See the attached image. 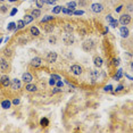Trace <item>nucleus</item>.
<instances>
[{"label": "nucleus", "instance_id": "4468645a", "mask_svg": "<svg viewBox=\"0 0 133 133\" xmlns=\"http://www.w3.org/2000/svg\"><path fill=\"white\" fill-rule=\"evenodd\" d=\"M93 63H95V65L97 66V67H101L103 64V59L100 58V57H95V59H93Z\"/></svg>", "mask_w": 133, "mask_h": 133}, {"label": "nucleus", "instance_id": "473e14b6", "mask_svg": "<svg viewBox=\"0 0 133 133\" xmlns=\"http://www.w3.org/2000/svg\"><path fill=\"white\" fill-rule=\"evenodd\" d=\"M112 90H113V86H112V85H107V86H105V91H106V92H110Z\"/></svg>", "mask_w": 133, "mask_h": 133}, {"label": "nucleus", "instance_id": "aec40b11", "mask_svg": "<svg viewBox=\"0 0 133 133\" xmlns=\"http://www.w3.org/2000/svg\"><path fill=\"white\" fill-rule=\"evenodd\" d=\"M23 21L25 22V24H29V23H31V22L33 21V16L32 15H25V17H24Z\"/></svg>", "mask_w": 133, "mask_h": 133}, {"label": "nucleus", "instance_id": "cd10ccee", "mask_svg": "<svg viewBox=\"0 0 133 133\" xmlns=\"http://www.w3.org/2000/svg\"><path fill=\"white\" fill-rule=\"evenodd\" d=\"M41 125H42V126H48V125H49L48 118H42V120H41Z\"/></svg>", "mask_w": 133, "mask_h": 133}, {"label": "nucleus", "instance_id": "79ce46f5", "mask_svg": "<svg viewBox=\"0 0 133 133\" xmlns=\"http://www.w3.org/2000/svg\"><path fill=\"white\" fill-rule=\"evenodd\" d=\"M7 10V7L6 6H1V12H6Z\"/></svg>", "mask_w": 133, "mask_h": 133}, {"label": "nucleus", "instance_id": "09e8293b", "mask_svg": "<svg viewBox=\"0 0 133 133\" xmlns=\"http://www.w3.org/2000/svg\"><path fill=\"white\" fill-rule=\"evenodd\" d=\"M0 42H1V40H0Z\"/></svg>", "mask_w": 133, "mask_h": 133}, {"label": "nucleus", "instance_id": "f3484780", "mask_svg": "<svg viewBox=\"0 0 133 133\" xmlns=\"http://www.w3.org/2000/svg\"><path fill=\"white\" fill-rule=\"evenodd\" d=\"M1 106H2V108H5V109H8V108H10V106H12V103H10L9 100H4V101L1 103Z\"/></svg>", "mask_w": 133, "mask_h": 133}, {"label": "nucleus", "instance_id": "dca6fc26", "mask_svg": "<svg viewBox=\"0 0 133 133\" xmlns=\"http://www.w3.org/2000/svg\"><path fill=\"white\" fill-rule=\"evenodd\" d=\"M43 30L46 31V32H52V30H54V25L52 24H46V25H43Z\"/></svg>", "mask_w": 133, "mask_h": 133}, {"label": "nucleus", "instance_id": "39448f33", "mask_svg": "<svg viewBox=\"0 0 133 133\" xmlns=\"http://www.w3.org/2000/svg\"><path fill=\"white\" fill-rule=\"evenodd\" d=\"M47 60L49 63H55L57 60V54L55 51H50L47 55Z\"/></svg>", "mask_w": 133, "mask_h": 133}, {"label": "nucleus", "instance_id": "6ab92c4d", "mask_svg": "<svg viewBox=\"0 0 133 133\" xmlns=\"http://www.w3.org/2000/svg\"><path fill=\"white\" fill-rule=\"evenodd\" d=\"M25 25H26L25 22L23 21V19H21V21H18L17 24H16V30H21V29H23Z\"/></svg>", "mask_w": 133, "mask_h": 133}, {"label": "nucleus", "instance_id": "9d476101", "mask_svg": "<svg viewBox=\"0 0 133 133\" xmlns=\"http://www.w3.org/2000/svg\"><path fill=\"white\" fill-rule=\"evenodd\" d=\"M120 32H121V36H122V38H127V36H129V34H130V31H129V29H127L126 26L121 27Z\"/></svg>", "mask_w": 133, "mask_h": 133}, {"label": "nucleus", "instance_id": "1a4fd4ad", "mask_svg": "<svg viewBox=\"0 0 133 133\" xmlns=\"http://www.w3.org/2000/svg\"><path fill=\"white\" fill-rule=\"evenodd\" d=\"M12 89H13V90H18V89H21V81H19L18 79H14L13 80Z\"/></svg>", "mask_w": 133, "mask_h": 133}, {"label": "nucleus", "instance_id": "b1692460", "mask_svg": "<svg viewBox=\"0 0 133 133\" xmlns=\"http://www.w3.org/2000/svg\"><path fill=\"white\" fill-rule=\"evenodd\" d=\"M75 6H76V4H75L74 1H72V2H68V4H67V8L74 10V9H75Z\"/></svg>", "mask_w": 133, "mask_h": 133}, {"label": "nucleus", "instance_id": "6e6552de", "mask_svg": "<svg viewBox=\"0 0 133 133\" xmlns=\"http://www.w3.org/2000/svg\"><path fill=\"white\" fill-rule=\"evenodd\" d=\"M31 64H32V66H34V67H39V66H41V64H42V59L40 57H35V58L32 59Z\"/></svg>", "mask_w": 133, "mask_h": 133}, {"label": "nucleus", "instance_id": "72a5a7b5", "mask_svg": "<svg viewBox=\"0 0 133 133\" xmlns=\"http://www.w3.org/2000/svg\"><path fill=\"white\" fill-rule=\"evenodd\" d=\"M49 84H50V85H55V84H56V80H55V79H50V81H49Z\"/></svg>", "mask_w": 133, "mask_h": 133}, {"label": "nucleus", "instance_id": "7ed1b4c3", "mask_svg": "<svg viewBox=\"0 0 133 133\" xmlns=\"http://www.w3.org/2000/svg\"><path fill=\"white\" fill-rule=\"evenodd\" d=\"M130 22H131V16L130 15H123L120 18V23L122 25H127Z\"/></svg>", "mask_w": 133, "mask_h": 133}, {"label": "nucleus", "instance_id": "bb28decb", "mask_svg": "<svg viewBox=\"0 0 133 133\" xmlns=\"http://www.w3.org/2000/svg\"><path fill=\"white\" fill-rule=\"evenodd\" d=\"M9 31H13V30H16V24L15 23H9L8 27H7Z\"/></svg>", "mask_w": 133, "mask_h": 133}, {"label": "nucleus", "instance_id": "c756f323", "mask_svg": "<svg viewBox=\"0 0 133 133\" xmlns=\"http://www.w3.org/2000/svg\"><path fill=\"white\" fill-rule=\"evenodd\" d=\"M56 41H57L56 36H50V38H49V42L52 43V44H55V43H56Z\"/></svg>", "mask_w": 133, "mask_h": 133}, {"label": "nucleus", "instance_id": "ddd939ff", "mask_svg": "<svg viewBox=\"0 0 133 133\" xmlns=\"http://www.w3.org/2000/svg\"><path fill=\"white\" fill-rule=\"evenodd\" d=\"M33 80V77L30 73H24L23 74V81L26 82V83H31V81Z\"/></svg>", "mask_w": 133, "mask_h": 133}, {"label": "nucleus", "instance_id": "58836bf2", "mask_svg": "<svg viewBox=\"0 0 133 133\" xmlns=\"http://www.w3.org/2000/svg\"><path fill=\"white\" fill-rule=\"evenodd\" d=\"M51 77H52V79H55V80H57V81H58V80H61V79H60L58 75H52Z\"/></svg>", "mask_w": 133, "mask_h": 133}, {"label": "nucleus", "instance_id": "c9c22d12", "mask_svg": "<svg viewBox=\"0 0 133 133\" xmlns=\"http://www.w3.org/2000/svg\"><path fill=\"white\" fill-rule=\"evenodd\" d=\"M16 13H17V9H16V8H14L13 10H12V13H10V15H12V16H14V15H15Z\"/></svg>", "mask_w": 133, "mask_h": 133}, {"label": "nucleus", "instance_id": "de8ad7c7", "mask_svg": "<svg viewBox=\"0 0 133 133\" xmlns=\"http://www.w3.org/2000/svg\"><path fill=\"white\" fill-rule=\"evenodd\" d=\"M9 1H10V2H14V1H16V0H9Z\"/></svg>", "mask_w": 133, "mask_h": 133}, {"label": "nucleus", "instance_id": "4c0bfd02", "mask_svg": "<svg viewBox=\"0 0 133 133\" xmlns=\"http://www.w3.org/2000/svg\"><path fill=\"white\" fill-rule=\"evenodd\" d=\"M12 50H10V49H8V50H6V52H5V55H6V56H10V54H12Z\"/></svg>", "mask_w": 133, "mask_h": 133}, {"label": "nucleus", "instance_id": "f03ea898", "mask_svg": "<svg viewBox=\"0 0 133 133\" xmlns=\"http://www.w3.org/2000/svg\"><path fill=\"white\" fill-rule=\"evenodd\" d=\"M64 43L65 44H67V46H69V44H73L74 43V40H75V38H74V35L72 34V33H67V34L64 36Z\"/></svg>", "mask_w": 133, "mask_h": 133}, {"label": "nucleus", "instance_id": "f8f14e48", "mask_svg": "<svg viewBox=\"0 0 133 133\" xmlns=\"http://www.w3.org/2000/svg\"><path fill=\"white\" fill-rule=\"evenodd\" d=\"M89 75H90V79L93 82L97 81V80H98V77H99V71H91Z\"/></svg>", "mask_w": 133, "mask_h": 133}, {"label": "nucleus", "instance_id": "423d86ee", "mask_svg": "<svg viewBox=\"0 0 133 133\" xmlns=\"http://www.w3.org/2000/svg\"><path fill=\"white\" fill-rule=\"evenodd\" d=\"M71 72L75 75H80V74H82V67L79 66V65H73L71 67Z\"/></svg>", "mask_w": 133, "mask_h": 133}, {"label": "nucleus", "instance_id": "49530a36", "mask_svg": "<svg viewBox=\"0 0 133 133\" xmlns=\"http://www.w3.org/2000/svg\"><path fill=\"white\" fill-rule=\"evenodd\" d=\"M127 8H129V10H130V12H132V5H130V6L127 7Z\"/></svg>", "mask_w": 133, "mask_h": 133}, {"label": "nucleus", "instance_id": "c03bdc74", "mask_svg": "<svg viewBox=\"0 0 133 133\" xmlns=\"http://www.w3.org/2000/svg\"><path fill=\"white\" fill-rule=\"evenodd\" d=\"M122 89H123V85H120L118 88H117V89H116V91H121Z\"/></svg>", "mask_w": 133, "mask_h": 133}, {"label": "nucleus", "instance_id": "393cba45", "mask_svg": "<svg viewBox=\"0 0 133 133\" xmlns=\"http://www.w3.org/2000/svg\"><path fill=\"white\" fill-rule=\"evenodd\" d=\"M61 12V6H56L55 8L52 9V13L54 14H58V13H60Z\"/></svg>", "mask_w": 133, "mask_h": 133}, {"label": "nucleus", "instance_id": "c85d7f7f", "mask_svg": "<svg viewBox=\"0 0 133 133\" xmlns=\"http://www.w3.org/2000/svg\"><path fill=\"white\" fill-rule=\"evenodd\" d=\"M51 19H54V16H46V17H43V19L41 21V23H46V22L51 21Z\"/></svg>", "mask_w": 133, "mask_h": 133}, {"label": "nucleus", "instance_id": "2eb2a0df", "mask_svg": "<svg viewBox=\"0 0 133 133\" xmlns=\"http://www.w3.org/2000/svg\"><path fill=\"white\" fill-rule=\"evenodd\" d=\"M64 30H65L66 33H72L74 29H73V26L71 25V24H65V25H64Z\"/></svg>", "mask_w": 133, "mask_h": 133}, {"label": "nucleus", "instance_id": "20e7f679", "mask_svg": "<svg viewBox=\"0 0 133 133\" xmlns=\"http://www.w3.org/2000/svg\"><path fill=\"white\" fill-rule=\"evenodd\" d=\"M9 68V64H8V61L6 59H0V69L2 71V72H6V71H8Z\"/></svg>", "mask_w": 133, "mask_h": 133}, {"label": "nucleus", "instance_id": "4be33fe9", "mask_svg": "<svg viewBox=\"0 0 133 133\" xmlns=\"http://www.w3.org/2000/svg\"><path fill=\"white\" fill-rule=\"evenodd\" d=\"M40 15H41V13H40L39 9H33V12H32V16H33V18L39 17Z\"/></svg>", "mask_w": 133, "mask_h": 133}, {"label": "nucleus", "instance_id": "3c124183", "mask_svg": "<svg viewBox=\"0 0 133 133\" xmlns=\"http://www.w3.org/2000/svg\"><path fill=\"white\" fill-rule=\"evenodd\" d=\"M54 1H56V0H54Z\"/></svg>", "mask_w": 133, "mask_h": 133}, {"label": "nucleus", "instance_id": "7c9ffc66", "mask_svg": "<svg viewBox=\"0 0 133 133\" xmlns=\"http://www.w3.org/2000/svg\"><path fill=\"white\" fill-rule=\"evenodd\" d=\"M73 14H74V15H83L84 12H83V10H74Z\"/></svg>", "mask_w": 133, "mask_h": 133}, {"label": "nucleus", "instance_id": "9b49d317", "mask_svg": "<svg viewBox=\"0 0 133 133\" xmlns=\"http://www.w3.org/2000/svg\"><path fill=\"white\" fill-rule=\"evenodd\" d=\"M0 83L4 86H8L10 84V81H9V77L7 75H4V76L0 77Z\"/></svg>", "mask_w": 133, "mask_h": 133}, {"label": "nucleus", "instance_id": "2f4dec72", "mask_svg": "<svg viewBox=\"0 0 133 133\" xmlns=\"http://www.w3.org/2000/svg\"><path fill=\"white\" fill-rule=\"evenodd\" d=\"M79 33L81 35H85L86 34V31L84 30V29H79Z\"/></svg>", "mask_w": 133, "mask_h": 133}, {"label": "nucleus", "instance_id": "a211bd4d", "mask_svg": "<svg viewBox=\"0 0 133 133\" xmlns=\"http://www.w3.org/2000/svg\"><path fill=\"white\" fill-rule=\"evenodd\" d=\"M26 90L30 91V92H35V91H36V86H35L34 84H30V83H29V84L26 85Z\"/></svg>", "mask_w": 133, "mask_h": 133}, {"label": "nucleus", "instance_id": "37998d69", "mask_svg": "<svg viewBox=\"0 0 133 133\" xmlns=\"http://www.w3.org/2000/svg\"><path fill=\"white\" fill-rule=\"evenodd\" d=\"M112 19H113V17L110 16V15H108V16H107V21H108V22H110Z\"/></svg>", "mask_w": 133, "mask_h": 133}, {"label": "nucleus", "instance_id": "ea45409f", "mask_svg": "<svg viewBox=\"0 0 133 133\" xmlns=\"http://www.w3.org/2000/svg\"><path fill=\"white\" fill-rule=\"evenodd\" d=\"M59 91H60V89L57 86V88H55V90L52 91V93H56V92H59Z\"/></svg>", "mask_w": 133, "mask_h": 133}, {"label": "nucleus", "instance_id": "a878e982", "mask_svg": "<svg viewBox=\"0 0 133 133\" xmlns=\"http://www.w3.org/2000/svg\"><path fill=\"white\" fill-rule=\"evenodd\" d=\"M109 25H112L113 27H117V25H118V21H116V19H112V21L109 22Z\"/></svg>", "mask_w": 133, "mask_h": 133}, {"label": "nucleus", "instance_id": "a19ab883", "mask_svg": "<svg viewBox=\"0 0 133 133\" xmlns=\"http://www.w3.org/2000/svg\"><path fill=\"white\" fill-rule=\"evenodd\" d=\"M118 64H120V60H118V59H114V65H115V66H117Z\"/></svg>", "mask_w": 133, "mask_h": 133}, {"label": "nucleus", "instance_id": "f257e3e1", "mask_svg": "<svg viewBox=\"0 0 133 133\" xmlns=\"http://www.w3.org/2000/svg\"><path fill=\"white\" fill-rule=\"evenodd\" d=\"M82 48H83L84 51H88V52L91 51V50H93V49H95V41L91 40V39L85 40L84 42L82 43Z\"/></svg>", "mask_w": 133, "mask_h": 133}, {"label": "nucleus", "instance_id": "0eeeda50", "mask_svg": "<svg viewBox=\"0 0 133 133\" xmlns=\"http://www.w3.org/2000/svg\"><path fill=\"white\" fill-rule=\"evenodd\" d=\"M91 9H92V12H95V13H101L103 9V6L101 4H93L91 6Z\"/></svg>", "mask_w": 133, "mask_h": 133}, {"label": "nucleus", "instance_id": "a18cd8bd", "mask_svg": "<svg viewBox=\"0 0 133 133\" xmlns=\"http://www.w3.org/2000/svg\"><path fill=\"white\" fill-rule=\"evenodd\" d=\"M122 7H123V6H120L118 8L116 9V12H117V13H118V12H121V9H122Z\"/></svg>", "mask_w": 133, "mask_h": 133}, {"label": "nucleus", "instance_id": "f704fd0d", "mask_svg": "<svg viewBox=\"0 0 133 133\" xmlns=\"http://www.w3.org/2000/svg\"><path fill=\"white\" fill-rule=\"evenodd\" d=\"M56 84H57V86H58V88H61V86H63V82L60 81V80H58Z\"/></svg>", "mask_w": 133, "mask_h": 133}, {"label": "nucleus", "instance_id": "e433bc0d", "mask_svg": "<svg viewBox=\"0 0 133 133\" xmlns=\"http://www.w3.org/2000/svg\"><path fill=\"white\" fill-rule=\"evenodd\" d=\"M13 103H14V105H18V103H19V99H14Z\"/></svg>", "mask_w": 133, "mask_h": 133}, {"label": "nucleus", "instance_id": "8fccbe9b", "mask_svg": "<svg viewBox=\"0 0 133 133\" xmlns=\"http://www.w3.org/2000/svg\"><path fill=\"white\" fill-rule=\"evenodd\" d=\"M1 1H4V0H1Z\"/></svg>", "mask_w": 133, "mask_h": 133}, {"label": "nucleus", "instance_id": "412c9836", "mask_svg": "<svg viewBox=\"0 0 133 133\" xmlns=\"http://www.w3.org/2000/svg\"><path fill=\"white\" fill-rule=\"evenodd\" d=\"M31 33H32V34L34 35V36H38V35L40 34L39 30L36 29V27H34V26H33V27H31Z\"/></svg>", "mask_w": 133, "mask_h": 133}, {"label": "nucleus", "instance_id": "5701e85b", "mask_svg": "<svg viewBox=\"0 0 133 133\" xmlns=\"http://www.w3.org/2000/svg\"><path fill=\"white\" fill-rule=\"evenodd\" d=\"M35 4H36V7L41 8V7H43V5H44V0H35Z\"/></svg>", "mask_w": 133, "mask_h": 133}]
</instances>
